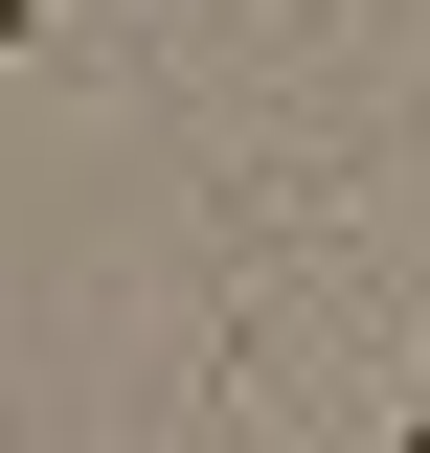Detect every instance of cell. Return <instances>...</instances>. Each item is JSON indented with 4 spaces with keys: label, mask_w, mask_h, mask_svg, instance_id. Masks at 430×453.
Listing matches in <instances>:
<instances>
[{
    "label": "cell",
    "mask_w": 430,
    "mask_h": 453,
    "mask_svg": "<svg viewBox=\"0 0 430 453\" xmlns=\"http://www.w3.org/2000/svg\"><path fill=\"white\" fill-rule=\"evenodd\" d=\"M0 46H46V0H0Z\"/></svg>",
    "instance_id": "cell-1"
}]
</instances>
